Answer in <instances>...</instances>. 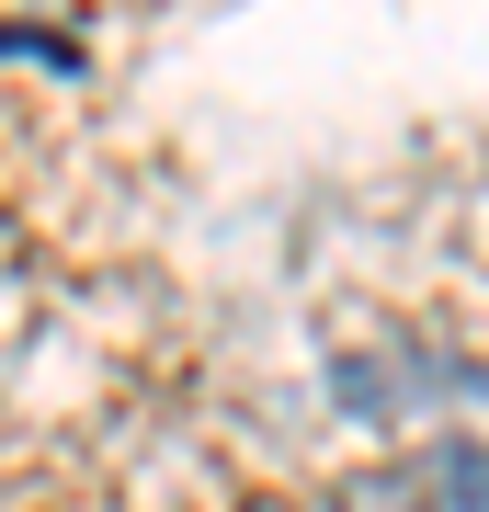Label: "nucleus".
Wrapping results in <instances>:
<instances>
[{
    "label": "nucleus",
    "mask_w": 489,
    "mask_h": 512,
    "mask_svg": "<svg viewBox=\"0 0 489 512\" xmlns=\"http://www.w3.org/2000/svg\"><path fill=\"white\" fill-rule=\"evenodd\" d=\"M433 490H444V512H489V444H444Z\"/></svg>",
    "instance_id": "f257e3e1"
}]
</instances>
